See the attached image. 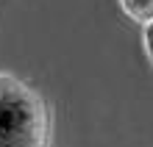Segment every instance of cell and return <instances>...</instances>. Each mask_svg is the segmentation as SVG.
<instances>
[{
  "mask_svg": "<svg viewBox=\"0 0 153 147\" xmlns=\"http://www.w3.org/2000/svg\"><path fill=\"white\" fill-rule=\"evenodd\" d=\"M0 147H50V108L45 97L11 75L0 95Z\"/></svg>",
  "mask_w": 153,
  "mask_h": 147,
  "instance_id": "cell-1",
  "label": "cell"
},
{
  "mask_svg": "<svg viewBox=\"0 0 153 147\" xmlns=\"http://www.w3.org/2000/svg\"><path fill=\"white\" fill-rule=\"evenodd\" d=\"M117 6L131 22H139V25L153 22V0H117Z\"/></svg>",
  "mask_w": 153,
  "mask_h": 147,
  "instance_id": "cell-2",
  "label": "cell"
},
{
  "mask_svg": "<svg viewBox=\"0 0 153 147\" xmlns=\"http://www.w3.org/2000/svg\"><path fill=\"white\" fill-rule=\"evenodd\" d=\"M142 50H145V58L153 67V22L142 25Z\"/></svg>",
  "mask_w": 153,
  "mask_h": 147,
  "instance_id": "cell-3",
  "label": "cell"
},
{
  "mask_svg": "<svg viewBox=\"0 0 153 147\" xmlns=\"http://www.w3.org/2000/svg\"><path fill=\"white\" fill-rule=\"evenodd\" d=\"M6 78H8V75H0V95H3V86H6Z\"/></svg>",
  "mask_w": 153,
  "mask_h": 147,
  "instance_id": "cell-4",
  "label": "cell"
}]
</instances>
